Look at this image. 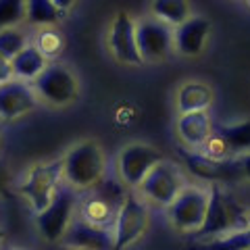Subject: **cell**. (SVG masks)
<instances>
[{
	"instance_id": "30bf717a",
	"label": "cell",
	"mask_w": 250,
	"mask_h": 250,
	"mask_svg": "<svg viewBox=\"0 0 250 250\" xmlns=\"http://www.w3.org/2000/svg\"><path fill=\"white\" fill-rule=\"evenodd\" d=\"M163 161V154L156 150L154 146L148 144H127L119 152L117 159V171L125 186L138 188L142 184V179L148 175L156 163Z\"/></svg>"
},
{
	"instance_id": "4316f807",
	"label": "cell",
	"mask_w": 250,
	"mask_h": 250,
	"mask_svg": "<svg viewBox=\"0 0 250 250\" xmlns=\"http://www.w3.org/2000/svg\"><path fill=\"white\" fill-rule=\"evenodd\" d=\"M198 152L210 156V159H219V161H223V159H228V154H229L231 150H229V146L225 144V140H223L221 136H219V134H210L207 142L198 148Z\"/></svg>"
},
{
	"instance_id": "6da1fadb",
	"label": "cell",
	"mask_w": 250,
	"mask_h": 250,
	"mask_svg": "<svg viewBox=\"0 0 250 250\" xmlns=\"http://www.w3.org/2000/svg\"><path fill=\"white\" fill-rule=\"evenodd\" d=\"M61 161L62 179L69 184L71 190H90V188L98 186L106 171L103 148L92 140L75 144Z\"/></svg>"
},
{
	"instance_id": "ba28073f",
	"label": "cell",
	"mask_w": 250,
	"mask_h": 250,
	"mask_svg": "<svg viewBox=\"0 0 250 250\" xmlns=\"http://www.w3.org/2000/svg\"><path fill=\"white\" fill-rule=\"evenodd\" d=\"M208 205V192L202 188L186 186L177 198L167 207L169 221L175 225L179 231H198L205 223Z\"/></svg>"
},
{
	"instance_id": "f1b7e54d",
	"label": "cell",
	"mask_w": 250,
	"mask_h": 250,
	"mask_svg": "<svg viewBox=\"0 0 250 250\" xmlns=\"http://www.w3.org/2000/svg\"><path fill=\"white\" fill-rule=\"evenodd\" d=\"M9 186H11V173H9V169H6L4 163L0 161V194H4Z\"/></svg>"
},
{
	"instance_id": "9a60e30c",
	"label": "cell",
	"mask_w": 250,
	"mask_h": 250,
	"mask_svg": "<svg viewBox=\"0 0 250 250\" xmlns=\"http://www.w3.org/2000/svg\"><path fill=\"white\" fill-rule=\"evenodd\" d=\"M210 23L205 17H190L173 29V48L184 57H196L205 50Z\"/></svg>"
},
{
	"instance_id": "cb8c5ba5",
	"label": "cell",
	"mask_w": 250,
	"mask_h": 250,
	"mask_svg": "<svg viewBox=\"0 0 250 250\" xmlns=\"http://www.w3.org/2000/svg\"><path fill=\"white\" fill-rule=\"evenodd\" d=\"M31 44H34L46 59H57L62 52V48H65V38H62V34L59 29L42 27L36 36V42H31Z\"/></svg>"
},
{
	"instance_id": "5bb4252c",
	"label": "cell",
	"mask_w": 250,
	"mask_h": 250,
	"mask_svg": "<svg viewBox=\"0 0 250 250\" xmlns=\"http://www.w3.org/2000/svg\"><path fill=\"white\" fill-rule=\"evenodd\" d=\"M62 240H65V244L69 248H75V250H113L115 248L113 229L88 223L83 219H73Z\"/></svg>"
},
{
	"instance_id": "2e32d148",
	"label": "cell",
	"mask_w": 250,
	"mask_h": 250,
	"mask_svg": "<svg viewBox=\"0 0 250 250\" xmlns=\"http://www.w3.org/2000/svg\"><path fill=\"white\" fill-rule=\"evenodd\" d=\"M177 134L182 142L190 148H198L208 140L213 134V123L207 111H196V113H184L177 119Z\"/></svg>"
},
{
	"instance_id": "603a6c76",
	"label": "cell",
	"mask_w": 250,
	"mask_h": 250,
	"mask_svg": "<svg viewBox=\"0 0 250 250\" xmlns=\"http://www.w3.org/2000/svg\"><path fill=\"white\" fill-rule=\"evenodd\" d=\"M29 44V38L21 27H9L0 31V54L9 61H13L21 50H25Z\"/></svg>"
},
{
	"instance_id": "ffe728a7",
	"label": "cell",
	"mask_w": 250,
	"mask_h": 250,
	"mask_svg": "<svg viewBox=\"0 0 250 250\" xmlns=\"http://www.w3.org/2000/svg\"><path fill=\"white\" fill-rule=\"evenodd\" d=\"M62 13L52 0H25V21L34 27H54Z\"/></svg>"
},
{
	"instance_id": "7402d4cb",
	"label": "cell",
	"mask_w": 250,
	"mask_h": 250,
	"mask_svg": "<svg viewBox=\"0 0 250 250\" xmlns=\"http://www.w3.org/2000/svg\"><path fill=\"white\" fill-rule=\"evenodd\" d=\"M217 134L225 140L231 152L250 150V121L229 123V125H219Z\"/></svg>"
},
{
	"instance_id": "8fae6325",
	"label": "cell",
	"mask_w": 250,
	"mask_h": 250,
	"mask_svg": "<svg viewBox=\"0 0 250 250\" xmlns=\"http://www.w3.org/2000/svg\"><path fill=\"white\" fill-rule=\"evenodd\" d=\"M182 159L186 163V169L190 171L194 177L202 179V182L210 184H221V182H233V179L244 177L242 169L238 165V159H210V156L202 152H192V150H179Z\"/></svg>"
},
{
	"instance_id": "d4e9b609",
	"label": "cell",
	"mask_w": 250,
	"mask_h": 250,
	"mask_svg": "<svg viewBox=\"0 0 250 250\" xmlns=\"http://www.w3.org/2000/svg\"><path fill=\"white\" fill-rule=\"evenodd\" d=\"M25 21V0H0V31Z\"/></svg>"
},
{
	"instance_id": "f546056e",
	"label": "cell",
	"mask_w": 250,
	"mask_h": 250,
	"mask_svg": "<svg viewBox=\"0 0 250 250\" xmlns=\"http://www.w3.org/2000/svg\"><path fill=\"white\" fill-rule=\"evenodd\" d=\"M238 165H240V169H242V175L250 177V152L238 156Z\"/></svg>"
},
{
	"instance_id": "1f68e13d",
	"label": "cell",
	"mask_w": 250,
	"mask_h": 250,
	"mask_svg": "<svg viewBox=\"0 0 250 250\" xmlns=\"http://www.w3.org/2000/svg\"><path fill=\"white\" fill-rule=\"evenodd\" d=\"M246 228L250 229V213H248V219H246Z\"/></svg>"
},
{
	"instance_id": "d6a6232c",
	"label": "cell",
	"mask_w": 250,
	"mask_h": 250,
	"mask_svg": "<svg viewBox=\"0 0 250 250\" xmlns=\"http://www.w3.org/2000/svg\"><path fill=\"white\" fill-rule=\"evenodd\" d=\"M0 146H2V127H0Z\"/></svg>"
},
{
	"instance_id": "484cf974",
	"label": "cell",
	"mask_w": 250,
	"mask_h": 250,
	"mask_svg": "<svg viewBox=\"0 0 250 250\" xmlns=\"http://www.w3.org/2000/svg\"><path fill=\"white\" fill-rule=\"evenodd\" d=\"M250 248V229H236L217 236L208 244V250H248Z\"/></svg>"
},
{
	"instance_id": "d590c367",
	"label": "cell",
	"mask_w": 250,
	"mask_h": 250,
	"mask_svg": "<svg viewBox=\"0 0 250 250\" xmlns=\"http://www.w3.org/2000/svg\"><path fill=\"white\" fill-rule=\"evenodd\" d=\"M246 4H248V6H250V0H246Z\"/></svg>"
},
{
	"instance_id": "4fadbf2b",
	"label": "cell",
	"mask_w": 250,
	"mask_h": 250,
	"mask_svg": "<svg viewBox=\"0 0 250 250\" xmlns=\"http://www.w3.org/2000/svg\"><path fill=\"white\" fill-rule=\"evenodd\" d=\"M108 46H111L113 57L125 65H142L144 62L136 44V21L127 13H119L115 17L111 34H108Z\"/></svg>"
},
{
	"instance_id": "7c38bea8",
	"label": "cell",
	"mask_w": 250,
	"mask_h": 250,
	"mask_svg": "<svg viewBox=\"0 0 250 250\" xmlns=\"http://www.w3.org/2000/svg\"><path fill=\"white\" fill-rule=\"evenodd\" d=\"M40 103L36 96L31 83L11 80L6 83H0V119L11 121L31 113Z\"/></svg>"
},
{
	"instance_id": "4dcf8cb0",
	"label": "cell",
	"mask_w": 250,
	"mask_h": 250,
	"mask_svg": "<svg viewBox=\"0 0 250 250\" xmlns=\"http://www.w3.org/2000/svg\"><path fill=\"white\" fill-rule=\"evenodd\" d=\"M54 2V6H57V9L65 15L67 11H71L73 9V4H75V0H52Z\"/></svg>"
},
{
	"instance_id": "83f0119b",
	"label": "cell",
	"mask_w": 250,
	"mask_h": 250,
	"mask_svg": "<svg viewBox=\"0 0 250 250\" xmlns=\"http://www.w3.org/2000/svg\"><path fill=\"white\" fill-rule=\"evenodd\" d=\"M13 80V67H11V61L4 59L0 54V83H6Z\"/></svg>"
},
{
	"instance_id": "44dd1931",
	"label": "cell",
	"mask_w": 250,
	"mask_h": 250,
	"mask_svg": "<svg viewBox=\"0 0 250 250\" xmlns=\"http://www.w3.org/2000/svg\"><path fill=\"white\" fill-rule=\"evenodd\" d=\"M150 11L156 19L175 27L182 25L186 19H190V2L188 0H152Z\"/></svg>"
},
{
	"instance_id": "8d00e7d4",
	"label": "cell",
	"mask_w": 250,
	"mask_h": 250,
	"mask_svg": "<svg viewBox=\"0 0 250 250\" xmlns=\"http://www.w3.org/2000/svg\"><path fill=\"white\" fill-rule=\"evenodd\" d=\"M248 250H250V248H248Z\"/></svg>"
},
{
	"instance_id": "52a82bcc",
	"label": "cell",
	"mask_w": 250,
	"mask_h": 250,
	"mask_svg": "<svg viewBox=\"0 0 250 250\" xmlns=\"http://www.w3.org/2000/svg\"><path fill=\"white\" fill-rule=\"evenodd\" d=\"M75 205H77V196L71 188H59L52 202L44 210H40L36 217L38 229H40L44 240H48V242L62 240L67 228L75 219L73 217Z\"/></svg>"
},
{
	"instance_id": "ac0fdd59",
	"label": "cell",
	"mask_w": 250,
	"mask_h": 250,
	"mask_svg": "<svg viewBox=\"0 0 250 250\" xmlns=\"http://www.w3.org/2000/svg\"><path fill=\"white\" fill-rule=\"evenodd\" d=\"M11 67H13V80L34 82L36 77L48 67V59H46L34 44H29L25 50H21L17 57L11 61Z\"/></svg>"
},
{
	"instance_id": "277c9868",
	"label": "cell",
	"mask_w": 250,
	"mask_h": 250,
	"mask_svg": "<svg viewBox=\"0 0 250 250\" xmlns=\"http://www.w3.org/2000/svg\"><path fill=\"white\" fill-rule=\"evenodd\" d=\"M61 179H62V161L42 163V165L29 169L25 179L19 184V194L27 198V202L36 213H40L52 202Z\"/></svg>"
},
{
	"instance_id": "3957f363",
	"label": "cell",
	"mask_w": 250,
	"mask_h": 250,
	"mask_svg": "<svg viewBox=\"0 0 250 250\" xmlns=\"http://www.w3.org/2000/svg\"><path fill=\"white\" fill-rule=\"evenodd\" d=\"M150 215H148V207L138 194H125L119 208H117V217L113 223V236H115V248L113 250H125L134 244L136 240L146 231Z\"/></svg>"
},
{
	"instance_id": "e0dca14e",
	"label": "cell",
	"mask_w": 250,
	"mask_h": 250,
	"mask_svg": "<svg viewBox=\"0 0 250 250\" xmlns=\"http://www.w3.org/2000/svg\"><path fill=\"white\" fill-rule=\"evenodd\" d=\"M213 103V90L202 82H186L177 92V111L184 113H196L207 111Z\"/></svg>"
},
{
	"instance_id": "9c48e42d",
	"label": "cell",
	"mask_w": 250,
	"mask_h": 250,
	"mask_svg": "<svg viewBox=\"0 0 250 250\" xmlns=\"http://www.w3.org/2000/svg\"><path fill=\"white\" fill-rule=\"evenodd\" d=\"M136 44L142 61H161L173 50V29L156 17L136 23Z\"/></svg>"
},
{
	"instance_id": "7a4b0ae2",
	"label": "cell",
	"mask_w": 250,
	"mask_h": 250,
	"mask_svg": "<svg viewBox=\"0 0 250 250\" xmlns=\"http://www.w3.org/2000/svg\"><path fill=\"white\" fill-rule=\"evenodd\" d=\"M246 208L236 198L229 196L219 184H210L205 223L198 229L200 236H221L228 231L246 229Z\"/></svg>"
},
{
	"instance_id": "8992f818",
	"label": "cell",
	"mask_w": 250,
	"mask_h": 250,
	"mask_svg": "<svg viewBox=\"0 0 250 250\" xmlns=\"http://www.w3.org/2000/svg\"><path fill=\"white\" fill-rule=\"evenodd\" d=\"M31 88L38 98L54 106L71 104L80 92L73 71L65 65H48L31 82Z\"/></svg>"
},
{
	"instance_id": "836d02e7",
	"label": "cell",
	"mask_w": 250,
	"mask_h": 250,
	"mask_svg": "<svg viewBox=\"0 0 250 250\" xmlns=\"http://www.w3.org/2000/svg\"><path fill=\"white\" fill-rule=\"evenodd\" d=\"M2 238H4V231H2V229H0V242H2Z\"/></svg>"
},
{
	"instance_id": "5b68a950",
	"label": "cell",
	"mask_w": 250,
	"mask_h": 250,
	"mask_svg": "<svg viewBox=\"0 0 250 250\" xmlns=\"http://www.w3.org/2000/svg\"><path fill=\"white\" fill-rule=\"evenodd\" d=\"M138 188L144 198L156 202V205L169 207L177 198V194L186 188V179L182 169L175 163L163 159L148 171V175L142 179V184Z\"/></svg>"
},
{
	"instance_id": "d6986e66",
	"label": "cell",
	"mask_w": 250,
	"mask_h": 250,
	"mask_svg": "<svg viewBox=\"0 0 250 250\" xmlns=\"http://www.w3.org/2000/svg\"><path fill=\"white\" fill-rule=\"evenodd\" d=\"M117 217V207L113 205L111 198H106L104 194L98 196H90L83 200L82 205V219L88 223L100 225V228H108L111 223H115Z\"/></svg>"
},
{
	"instance_id": "e575fe53",
	"label": "cell",
	"mask_w": 250,
	"mask_h": 250,
	"mask_svg": "<svg viewBox=\"0 0 250 250\" xmlns=\"http://www.w3.org/2000/svg\"><path fill=\"white\" fill-rule=\"evenodd\" d=\"M13 250H25V248H13Z\"/></svg>"
}]
</instances>
